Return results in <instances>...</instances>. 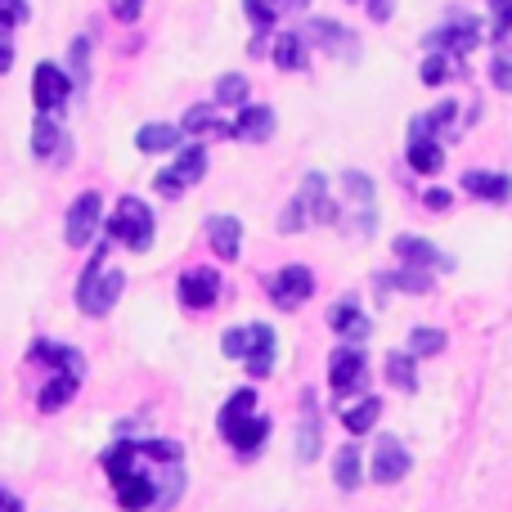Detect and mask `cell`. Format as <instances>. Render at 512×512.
<instances>
[{"label":"cell","mask_w":512,"mask_h":512,"mask_svg":"<svg viewBox=\"0 0 512 512\" xmlns=\"http://www.w3.org/2000/svg\"><path fill=\"white\" fill-rule=\"evenodd\" d=\"M306 225H310V216L301 212L297 203L283 207V216H279V230H283V234H297V230H306Z\"/></svg>","instance_id":"obj_41"},{"label":"cell","mask_w":512,"mask_h":512,"mask_svg":"<svg viewBox=\"0 0 512 512\" xmlns=\"http://www.w3.org/2000/svg\"><path fill=\"white\" fill-rule=\"evenodd\" d=\"M490 81L512 95V59H495V63H490Z\"/></svg>","instance_id":"obj_43"},{"label":"cell","mask_w":512,"mask_h":512,"mask_svg":"<svg viewBox=\"0 0 512 512\" xmlns=\"http://www.w3.org/2000/svg\"><path fill=\"white\" fill-rule=\"evenodd\" d=\"M68 95H72L68 72L54 68V63H41V68H36V77H32V104L41 108V117L68 104Z\"/></svg>","instance_id":"obj_7"},{"label":"cell","mask_w":512,"mask_h":512,"mask_svg":"<svg viewBox=\"0 0 512 512\" xmlns=\"http://www.w3.org/2000/svg\"><path fill=\"white\" fill-rule=\"evenodd\" d=\"M477 41H481V32H477V27H472V23L445 27L441 36H432V45H445V54H450V59H454V54H468Z\"/></svg>","instance_id":"obj_26"},{"label":"cell","mask_w":512,"mask_h":512,"mask_svg":"<svg viewBox=\"0 0 512 512\" xmlns=\"http://www.w3.org/2000/svg\"><path fill=\"white\" fill-rule=\"evenodd\" d=\"M265 292H270V301L279 310H297L301 301L315 292V274H310L306 265H283V270H274L270 279H265Z\"/></svg>","instance_id":"obj_4"},{"label":"cell","mask_w":512,"mask_h":512,"mask_svg":"<svg viewBox=\"0 0 512 512\" xmlns=\"http://www.w3.org/2000/svg\"><path fill=\"white\" fill-rule=\"evenodd\" d=\"M0 5H14V0H0Z\"/></svg>","instance_id":"obj_48"},{"label":"cell","mask_w":512,"mask_h":512,"mask_svg":"<svg viewBox=\"0 0 512 512\" xmlns=\"http://www.w3.org/2000/svg\"><path fill=\"white\" fill-rule=\"evenodd\" d=\"M108 239H122L126 248L144 252L153 243V212L140 203V198H122L113 221H108Z\"/></svg>","instance_id":"obj_2"},{"label":"cell","mask_w":512,"mask_h":512,"mask_svg":"<svg viewBox=\"0 0 512 512\" xmlns=\"http://www.w3.org/2000/svg\"><path fill=\"white\" fill-rule=\"evenodd\" d=\"M180 131H189V135H221V140H230L234 122H216L212 104H198V108H189V113H185V126H180Z\"/></svg>","instance_id":"obj_19"},{"label":"cell","mask_w":512,"mask_h":512,"mask_svg":"<svg viewBox=\"0 0 512 512\" xmlns=\"http://www.w3.org/2000/svg\"><path fill=\"white\" fill-rule=\"evenodd\" d=\"M32 149L45 153V158H50V153H59V158H63V135H59V126H54L50 117H36V126H32Z\"/></svg>","instance_id":"obj_31"},{"label":"cell","mask_w":512,"mask_h":512,"mask_svg":"<svg viewBox=\"0 0 512 512\" xmlns=\"http://www.w3.org/2000/svg\"><path fill=\"white\" fill-rule=\"evenodd\" d=\"M328 324H333V333L337 337H351V342H364V337H369V315H364L360 310V301L355 297H342L337 301L333 310H328Z\"/></svg>","instance_id":"obj_12"},{"label":"cell","mask_w":512,"mask_h":512,"mask_svg":"<svg viewBox=\"0 0 512 512\" xmlns=\"http://www.w3.org/2000/svg\"><path fill=\"white\" fill-rule=\"evenodd\" d=\"M86 63H90V41H86V36H77V41H72V77H77V81H86Z\"/></svg>","instance_id":"obj_40"},{"label":"cell","mask_w":512,"mask_h":512,"mask_svg":"<svg viewBox=\"0 0 512 512\" xmlns=\"http://www.w3.org/2000/svg\"><path fill=\"white\" fill-rule=\"evenodd\" d=\"M387 382H391V387H400V391H414V387H418L414 355H405V351H391V355H387Z\"/></svg>","instance_id":"obj_28"},{"label":"cell","mask_w":512,"mask_h":512,"mask_svg":"<svg viewBox=\"0 0 512 512\" xmlns=\"http://www.w3.org/2000/svg\"><path fill=\"white\" fill-rule=\"evenodd\" d=\"M203 171H207V149L203 144H185L180 158L171 162L167 171H158V194L162 198H180L194 180H203Z\"/></svg>","instance_id":"obj_3"},{"label":"cell","mask_w":512,"mask_h":512,"mask_svg":"<svg viewBox=\"0 0 512 512\" xmlns=\"http://www.w3.org/2000/svg\"><path fill=\"white\" fill-rule=\"evenodd\" d=\"M360 450H355V445H346V450L342 454H337V463H333V481H337V486H342V490H355V486H360Z\"/></svg>","instance_id":"obj_29"},{"label":"cell","mask_w":512,"mask_h":512,"mask_svg":"<svg viewBox=\"0 0 512 512\" xmlns=\"http://www.w3.org/2000/svg\"><path fill=\"white\" fill-rule=\"evenodd\" d=\"M490 18H495L490 36H495V41H504V36L512 32V0H490Z\"/></svg>","instance_id":"obj_37"},{"label":"cell","mask_w":512,"mask_h":512,"mask_svg":"<svg viewBox=\"0 0 512 512\" xmlns=\"http://www.w3.org/2000/svg\"><path fill=\"white\" fill-rule=\"evenodd\" d=\"M324 176H319V171H310V176L306 180H301V189H297V198H292V203H297L301 207V212H315V221H324V225H337V207L333 203H328V198H324Z\"/></svg>","instance_id":"obj_13"},{"label":"cell","mask_w":512,"mask_h":512,"mask_svg":"<svg viewBox=\"0 0 512 512\" xmlns=\"http://www.w3.org/2000/svg\"><path fill=\"white\" fill-rule=\"evenodd\" d=\"M216 297H221V274L216 270H189L185 279H180V301H185L189 310L216 306Z\"/></svg>","instance_id":"obj_10"},{"label":"cell","mask_w":512,"mask_h":512,"mask_svg":"<svg viewBox=\"0 0 512 512\" xmlns=\"http://www.w3.org/2000/svg\"><path fill=\"white\" fill-rule=\"evenodd\" d=\"M252 414H256V391H252V387L234 391V396H230V405L221 409V432H230V427H239L243 418H252Z\"/></svg>","instance_id":"obj_27"},{"label":"cell","mask_w":512,"mask_h":512,"mask_svg":"<svg viewBox=\"0 0 512 512\" xmlns=\"http://www.w3.org/2000/svg\"><path fill=\"white\" fill-rule=\"evenodd\" d=\"M135 144H140V153H171L180 149V126H140V135H135Z\"/></svg>","instance_id":"obj_20"},{"label":"cell","mask_w":512,"mask_h":512,"mask_svg":"<svg viewBox=\"0 0 512 512\" xmlns=\"http://www.w3.org/2000/svg\"><path fill=\"white\" fill-rule=\"evenodd\" d=\"M396 256L405 261V270H450V256L436 252V243L418 239V234H400L396 239Z\"/></svg>","instance_id":"obj_9"},{"label":"cell","mask_w":512,"mask_h":512,"mask_svg":"<svg viewBox=\"0 0 512 512\" xmlns=\"http://www.w3.org/2000/svg\"><path fill=\"white\" fill-rule=\"evenodd\" d=\"M207 239H212V252L221 256V261H234L243 248V225L234 221V216H212V221H207Z\"/></svg>","instance_id":"obj_15"},{"label":"cell","mask_w":512,"mask_h":512,"mask_svg":"<svg viewBox=\"0 0 512 512\" xmlns=\"http://www.w3.org/2000/svg\"><path fill=\"white\" fill-rule=\"evenodd\" d=\"M445 162V149L436 140H414L409 144V167L418 171V176H436Z\"/></svg>","instance_id":"obj_24"},{"label":"cell","mask_w":512,"mask_h":512,"mask_svg":"<svg viewBox=\"0 0 512 512\" xmlns=\"http://www.w3.org/2000/svg\"><path fill=\"white\" fill-rule=\"evenodd\" d=\"M364 378H369V364H364V351L355 346H342L328 360V387H333V400H346L355 391H364Z\"/></svg>","instance_id":"obj_5"},{"label":"cell","mask_w":512,"mask_h":512,"mask_svg":"<svg viewBox=\"0 0 512 512\" xmlns=\"http://www.w3.org/2000/svg\"><path fill=\"white\" fill-rule=\"evenodd\" d=\"M373 481H382V486H391V481H400L409 472V450L396 441V436H382L378 450H373V463H369Z\"/></svg>","instance_id":"obj_8"},{"label":"cell","mask_w":512,"mask_h":512,"mask_svg":"<svg viewBox=\"0 0 512 512\" xmlns=\"http://www.w3.org/2000/svg\"><path fill=\"white\" fill-rule=\"evenodd\" d=\"M216 104H248V77H239V72H230V77L216 81Z\"/></svg>","instance_id":"obj_34"},{"label":"cell","mask_w":512,"mask_h":512,"mask_svg":"<svg viewBox=\"0 0 512 512\" xmlns=\"http://www.w3.org/2000/svg\"><path fill=\"white\" fill-rule=\"evenodd\" d=\"M104 256H108V243L95 252V261L86 265V274H81V283H77V306L86 310V315H108V310L117 306V297H122V283H126V274H117V270H104Z\"/></svg>","instance_id":"obj_1"},{"label":"cell","mask_w":512,"mask_h":512,"mask_svg":"<svg viewBox=\"0 0 512 512\" xmlns=\"http://www.w3.org/2000/svg\"><path fill=\"white\" fill-rule=\"evenodd\" d=\"M221 346L230 360H243V355H248V328H230V333L221 337Z\"/></svg>","instance_id":"obj_39"},{"label":"cell","mask_w":512,"mask_h":512,"mask_svg":"<svg viewBox=\"0 0 512 512\" xmlns=\"http://www.w3.org/2000/svg\"><path fill=\"white\" fill-rule=\"evenodd\" d=\"M297 36L306 41V50H310V45H324L328 54H337V45H346V27L342 23H328V18H315V23L297 27Z\"/></svg>","instance_id":"obj_18"},{"label":"cell","mask_w":512,"mask_h":512,"mask_svg":"<svg viewBox=\"0 0 512 512\" xmlns=\"http://www.w3.org/2000/svg\"><path fill=\"white\" fill-rule=\"evenodd\" d=\"M297 454L301 463H310L319 454V418H315V400L306 396V423H301V436H297Z\"/></svg>","instance_id":"obj_30"},{"label":"cell","mask_w":512,"mask_h":512,"mask_svg":"<svg viewBox=\"0 0 512 512\" xmlns=\"http://www.w3.org/2000/svg\"><path fill=\"white\" fill-rule=\"evenodd\" d=\"M306 41H301L297 32H279V41H274V63H279L283 72H301L306 68Z\"/></svg>","instance_id":"obj_22"},{"label":"cell","mask_w":512,"mask_h":512,"mask_svg":"<svg viewBox=\"0 0 512 512\" xmlns=\"http://www.w3.org/2000/svg\"><path fill=\"white\" fill-rule=\"evenodd\" d=\"M423 203L432 207V212H450V207H454V194L436 185V189H427V194H423Z\"/></svg>","instance_id":"obj_44"},{"label":"cell","mask_w":512,"mask_h":512,"mask_svg":"<svg viewBox=\"0 0 512 512\" xmlns=\"http://www.w3.org/2000/svg\"><path fill=\"white\" fill-rule=\"evenodd\" d=\"M382 288H400V292H418V297H423V292H432V279H427L423 270H400V274H382Z\"/></svg>","instance_id":"obj_32"},{"label":"cell","mask_w":512,"mask_h":512,"mask_svg":"<svg viewBox=\"0 0 512 512\" xmlns=\"http://www.w3.org/2000/svg\"><path fill=\"white\" fill-rule=\"evenodd\" d=\"M9 63H14V50H9V41H0V72H9Z\"/></svg>","instance_id":"obj_47"},{"label":"cell","mask_w":512,"mask_h":512,"mask_svg":"<svg viewBox=\"0 0 512 512\" xmlns=\"http://www.w3.org/2000/svg\"><path fill=\"white\" fill-rule=\"evenodd\" d=\"M32 360H45V364H54V369L72 373V378H81V355L72 351V346H50V342H36V346H32Z\"/></svg>","instance_id":"obj_23"},{"label":"cell","mask_w":512,"mask_h":512,"mask_svg":"<svg viewBox=\"0 0 512 512\" xmlns=\"http://www.w3.org/2000/svg\"><path fill=\"white\" fill-rule=\"evenodd\" d=\"M225 441L234 445L239 454H256L265 445V436H270V418H261V414H252V418H243L239 427H230V432H221Z\"/></svg>","instance_id":"obj_17"},{"label":"cell","mask_w":512,"mask_h":512,"mask_svg":"<svg viewBox=\"0 0 512 512\" xmlns=\"http://www.w3.org/2000/svg\"><path fill=\"white\" fill-rule=\"evenodd\" d=\"M0 512H23V504H18L9 490H0Z\"/></svg>","instance_id":"obj_46"},{"label":"cell","mask_w":512,"mask_h":512,"mask_svg":"<svg viewBox=\"0 0 512 512\" xmlns=\"http://www.w3.org/2000/svg\"><path fill=\"white\" fill-rule=\"evenodd\" d=\"M243 9H248V23L256 27V32H270L279 18H274V9L265 5V0H243Z\"/></svg>","instance_id":"obj_38"},{"label":"cell","mask_w":512,"mask_h":512,"mask_svg":"<svg viewBox=\"0 0 512 512\" xmlns=\"http://www.w3.org/2000/svg\"><path fill=\"white\" fill-rule=\"evenodd\" d=\"M378 414H382V400H378V396H364L360 405H351V409H346V414H342V423H346V432L364 436L373 423H378Z\"/></svg>","instance_id":"obj_25"},{"label":"cell","mask_w":512,"mask_h":512,"mask_svg":"<svg viewBox=\"0 0 512 512\" xmlns=\"http://www.w3.org/2000/svg\"><path fill=\"white\" fill-rule=\"evenodd\" d=\"M99 221H104V203H99V194H81L77 203L68 207V221H63V239H68V248H86V243L95 239Z\"/></svg>","instance_id":"obj_6"},{"label":"cell","mask_w":512,"mask_h":512,"mask_svg":"<svg viewBox=\"0 0 512 512\" xmlns=\"http://www.w3.org/2000/svg\"><path fill=\"white\" fill-rule=\"evenodd\" d=\"M265 5H270V9H274V18H279V14H288V9H306L310 0H265Z\"/></svg>","instance_id":"obj_45"},{"label":"cell","mask_w":512,"mask_h":512,"mask_svg":"<svg viewBox=\"0 0 512 512\" xmlns=\"http://www.w3.org/2000/svg\"><path fill=\"white\" fill-rule=\"evenodd\" d=\"M108 9H113V18H122V23H135L144 9V0H108Z\"/></svg>","instance_id":"obj_42"},{"label":"cell","mask_w":512,"mask_h":512,"mask_svg":"<svg viewBox=\"0 0 512 512\" xmlns=\"http://www.w3.org/2000/svg\"><path fill=\"white\" fill-rule=\"evenodd\" d=\"M342 185H346V194H351L355 203H364V207L373 203V180L364 176V171H346V176H342Z\"/></svg>","instance_id":"obj_36"},{"label":"cell","mask_w":512,"mask_h":512,"mask_svg":"<svg viewBox=\"0 0 512 512\" xmlns=\"http://www.w3.org/2000/svg\"><path fill=\"white\" fill-rule=\"evenodd\" d=\"M463 189H468L472 198H490V203H508L512 194V180L504 171H468L463 176Z\"/></svg>","instance_id":"obj_16"},{"label":"cell","mask_w":512,"mask_h":512,"mask_svg":"<svg viewBox=\"0 0 512 512\" xmlns=\"http://www.w3.org/2000/svg\"><path fill=\"white\" fill-rule=\"evenodd\" d=\"M450 72H454L450 54H427V59H423V81H427V86H441Z\"/></svg>","instance_id":"obj_35"},{"label":"cell","mask_w":512,"mask_h":512,"mask_svg":"<svg viewBox=\"0 0 512 512\" xmlns=\"http://www.w3.org/2000/svg\"><path fill=\"white\" fill-rule=\"evenodd\" d=\"M274 135V113L265 104H243L239 108V117H234V140H252V144H261V140H270Z\"/></svg>","instance_id":"obj_14"},{"label":"cell","mask_w":512,"mask_h":512,"mask_svg":"<svg viewBox=\"0 0 512 512\" xmlns=\"http://www.w3.org/2000/svg\"><path fill=\"white\" fill-rule=\"evenodd\" d=\"M445 351V333L441 328H414V333H409V355H441Z\"/></svg>","instance_id":"obj_33"},{"label":"cell","mask_w":512,"mask_h":512,"mask_svg":"<svg viewBox=\"0 0 512 512\" xmlns=\"http://www.w3.org/2000/svg\"><path fill=\"white\" fill-rule=\"evenodd\" d=\"M252 378H270L274 373V328L270 324H252L248 328V355H243Z\"/></svg>","instance_id":"obj_11"},{"label":"cell","mask_w":512,"mask_h":512,"mask_svg":"<svg viewBox=\"0 0 512 512\" xmlns=\"http://www.w3.org/2000/svg\"><path fill=\"white\" fill-rule=\"evenodd\" d=\"M72 396H77V378H72V373H59V378H50L41 387L36 405H41V414H54V409H63Z\"/></svg>","instance_id":"obj_21"}]
</instances>
